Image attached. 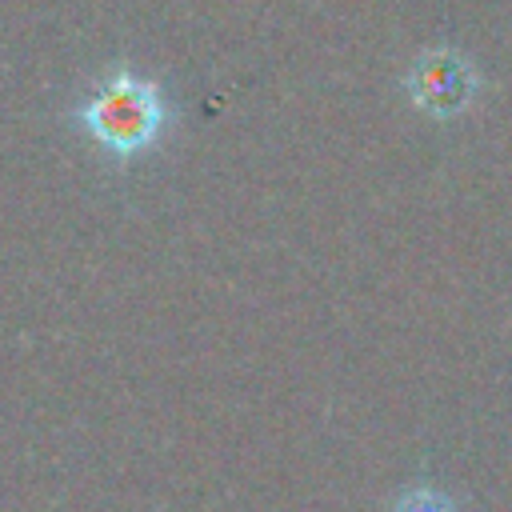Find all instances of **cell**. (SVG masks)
I'll return each instance as SVG.
<instances>
[{
	"label": "cell",
	"instance_id": "obj_1",
	"mask_svg": "<svg viewBox=\"0 0 512 512\" xmlns=\"http://www.w3.org/2000/svg\"><path fill=\"white\" fill-rule=\"evenodd\" d=\"M68 120L112 160L128 164L152 152L172 120V104L164 88L128 64H116L72 112Z\"/></svg>",
	"mask_w": 512,
	"mask_h": 512
},
{
	"label": "cell",
	"instance_id": "obj_2",
	"mask_svg": "<svg viewBox=\"0 0 512 512\" xmlns=\"http://www.w3.org/2000/svg\"><path fill=\"white\" fill-rule=\"evenodd\" d=\"M396 512H440L436 500H400Z\"/></svg>",
	"mask_w": 512,
	"mask_h": 512
}]
</instances>
